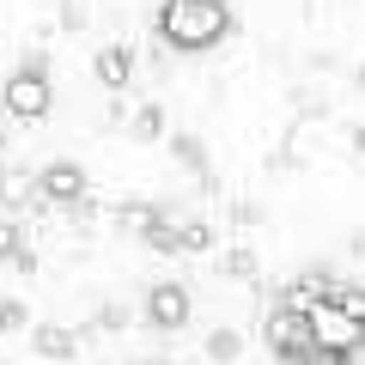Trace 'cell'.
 Segmentation results:
<instances>
[{
	"instance_id": "obj_14",
	"label": "cell",
	"mask_w": 365,
	"mask_h": 365,
	"mask_svg": "<svg viewBox=\"0 0 365 365\" xmlns=\"http://www.w3.org/2000/svg\"><path fill=\"white\" fill-rule=\"evenodd\" d=\"M134 128H140V140H153V134L165 128V116H158V110H140V116H134Z\"/></svg>"
},
{
	"instance_id": "obj_1",
	"label": "cell",
	"mask_w": 365,
	"mask_h": 365,
	"mask_svg": "<svg viewBox=\"0 0 365 365\" xmlns=\"http://www.w3.org/2000/svg\"><path fill=\"white\" fill-rule=\"evenodd\" d=\"M158 37L177 55H201L232 37V6L225 0H165L158 6Z\"/></svg>"
},
{
	"instance_id": "obj_3",
	"label": "cell",
	"mask_w": 365,
	"mask_h": 365,
	"mask_svg": "<svg viewBox=\"0 0 365 365\" xmlns=\"http://www.w3.org/2000/svg\"><path fill=\"white\" fill-rule=\"evenodd\" d=\"M262 341H268L287 365H317V335H311V317H304L299 304H280V311L268 317V329H262Z\"/></svg>"
},
{
	"instance_id": "obj_6",
	"label": "cell",
	"mask_w": 365,
	"mask_h": 365,
	"mask_svg": "<svg viewBox=\"0 0 365 365\" xmlns=\"http://www.w3.org/2000/svg\"><path fill=\"white\" fill-rule=\"evenodd\" d=\"M146 323L153 329H182L189 323V292H182L177 280H158V287L146 292Z\"/></svg>"
},
{
	"instance_id": "obj_11",
	"label": "cell",
	"mask_w": 365,
	"mask_h": 365,
	"mask_svg": "<svg viewBox=\"0 0 365 365\" xmlns=\"http://www.w3.org/2000/svg\"><path fill=\"white\" fill-rule=\"evenodd\" d=\"M213 244V232L201 220H189V225H177V250H207Z\"/></svg>"
},
{
	"instance_id": "obj_4",
	"label": "cell",
	"mask_w": 365,
	"mask_h": 365,
	"mask_svg": "<svg viewBox=\"0 0 365 365\" xmlns=\"http://www.w3.org/2000/svg\"><path fill=\"white\" fill-rule=\"evenodd\" d=\"M49 98H55V91H49V73H43L37 61L19 67V73L0 86V104H6V116H13V122H43V116H49Z\"/></svg>"
},
{
	"instance_id": "obj_13",
	"label": "cell",
	"mask_w": 365,
	"mask_h": 365,
	"mask_svg": "<svg viewBox=\"0 0 365 365\" xmlns=\"http://www.w3.org/2000/svg\"><path fill=\"white\" fill-rule=\"evenodd\" d=\"M25 195H31V177H25V170L0 177V201H25Z\"/></svg>"
},
{
	"instance_id": "obj_9",
	"label": "cell",
	"mask_w": 365,
	"mask_h": 365,
	"mask_svg": "<svg viewBox=\"0 0 365 365\" xmlns=\"http://www.w3.org/2000/svg\"><path fill=\"white\" fill-rule=\"evenodd\" d=\"M0 262H19V268H31V250H25V232H19L13 220H0Z\"/></svg>"
},
{
	"instance_id": "obj_5",
	"label": "cell",
	"mask_w": 365,
	"mask_h": 365,
	"mask_svg": "<svg viewBox=\"0 0 365 365\" xmlns=\"http://www.w3.org/2000/svg\"><path fill=\"white\" fill-rule=\"evenodd\" d=\"M37 195L49 201V207H79V201H86V170H79L73 158H55V165H43Z\"/></svg>"
},
{
	"instance_id": "obj_2",
	"label": "cell",
	"mask_w": 365,
	"mask_h": 365,
	"mask_svg": "<svg viewBox=\"0 0 365 365\" xmlns=\"http://www.w3.org/2000/svg\"><path fill=\"white\" fill-rule=\"evenodd\" d=\"M304 317H311V335H317V359L323 365H353V353L365 347V323H353V317L341 311L335 292H317V299L304 304Z\"/></svg>"
},
{
	"instance_id": "obj_8",
	"label": "cell",
	"mask_w": 365,
	"mask_h": 365,
	"mask_svg": "<svg viewBox=\"0 0 365 365\" xmlns=\"http://www.w3.org/2000/svg\"><path fill=\"white\" fill-rule=\"evenodd\" d=\"M91 67H98V79H104V86L110 91H116V86H128V49H122V43H110V49H98V61H91Z\"/></svg>"
},
{
	"instance_id": "obj_10",
	"label": "cell",
	"mask_w": 365,
	"mask_h": 365,
	"mask_svg": "<svg viewBox=\"0 0 365 365\" xmlns=\"http://www.w3.org/2000/svg\"><path fill=\"white\" fill-rule=\"evenodd\" d=\"M329 292H335V304L353 317V323H365V287H329Z\"/></svg>"
},
{
	"instance_id": "obj_12",
	"label": "cell",
	"mask_w": 365,
	"mask_h": 365,
	"mask_svg": "<svg viewBox=\"0 0 365 365\" xmlns=\"http://www.w3.org/2000/svg\"><path fill=\"white\" fill-rule=\"evenodd\" d=\"M13 329H25V304H19V299H0V335H13Z\"/></svg>"
},
{
	"instance_id": "obj_7",
	"label": "cell",
	"mask_w": 365,
	"mask_h": 365,
	"mask_svg": "<svg viewBox=\"0 0 365 365\" xmlns=\"http://www.w3.org/2000/svg\"><path fill=\"white\" fill-rule=\"evenodd\" d=\"M31 347H37L43 359H73V335H67L61 323H37L31 329Z\"/></svg>"
}]
</instances>
